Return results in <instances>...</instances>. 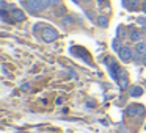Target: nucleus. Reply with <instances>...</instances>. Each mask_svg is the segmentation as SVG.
<instances>
[{
    "label": "nucleus",
    "mask_w": 146,
    "mask_h": 133,
    "mask_svg": "<svg viewBox=\"0 0 146 133\" xmlns=\"http://www.w3.org/2000/svg\"><path fill=\"white\" fill-rule=\"evenodd\" d=\"M143 13L146 14V2H145V3H143Z\"/></svg>",
    "instance_id": "obj_22"
},
{
    "label": "nucleus",
    "mask_w": 146,
    "mask_h": 133,
    "mask_svg": "<svg viewBox=\"0 0 146 133\" xmlns=\"http://www.w3.org/2000/svg\"><path fill=\"white\" fill-rule=\"evenodd\" d=\"M98 2H99V3H104V2H105V0H98Z\"/></svg>",
    "instance_id": "obj_25"
},
{
    "label": "nucleus",
    "mask_w": 146,
    "mask_h": 133,
    "mask_svg": "<svg viewBox=\"0 0 146 133\" xmlns=\"http://www.w3.org/2000/svg\"><path fill=\"white\" fill-rule=\"evenodd\" d=\"M126 114L127 116H143L145 114V108L141 107V105H130V107H127L126 110Z\"/></svg>",
    "instance_id": "obj_3"
},
{
    "label": "nucleus",
    "mask_w": 146,
    "mask_h": 133,
    "mask_svg": "<svg viewBox=\"0 0 146 133\" xmlns=\"http://www.w3.org/2000/svg\"><path fill=\"white\" fill-rule=\"evenodd\" d=\"M74 22H76V20H74L72 16H63V19H61V24H63V25H66V27H71Z\"/></svg>",
    "instance_id": "obj_12"
},
{
    "label": "nucleus",
    "mask_w": 146,
    "mask_h": 133,
    "mask_svg": "<svg viewBox=\"0 0 146 133\" xmlns=\"http://www.w3.org/2000/svg\"><path fill=\"white\" fill-rule=\"evenodd\" d=\"M118 83H119V88H121V89H124V88L127 86V83H129V80H127V74L124 72L123 69H121L119 77H118Z\"/></svg>",
    "instance_id": "obj_8"
},
{
    "label": "nucleus",
    "mask_w": 146,
    "mask_h": 133,
    "mask_svg": "<svg viewBox=\"0 0 146 133\" xmlns=\"http://www.w3.org/2000/svg\"><path fill=\"white\" fill-rule=\"evenodd\" d=\"M57 38H58V32L55 28L46 27V28L42 30V39H44L46 42H54V41H57Z\"/></svg>",
    "instance_id": "obj_2"
},
{
    "label": "nucleus",
    "mask_w": 146,
    "mask_h": 133,
    "mask_svg": "<svg viewBox=\"0 0 146 133\" xmlns=\"http://www.w3.org/2000/svg\"><path fill=\"white\" fill-rule=\"evenodd\" d=\"M111 47H113V50L115 52H119L121 50V49H123V47H121V42H119V39H113V42H111Z\"/></svg>",
    "instance_id": "obj_15"
},
{
    "label": "nucleus",
    "mask_w": 146,
    "mask_h": 133,
    "mask_svg": "<svg viewBox=\"0 0 146 133\" xmlns=\"http://www.w3.org/2000/svg\"><path fill=\"white\" fill-rule=\"evenodd\" d=\"M98 24L102 27V28H105V27L108 25V19H107L105 16H99V19H98Z\"/></svg>",
    "instance_id": "obj_14"
},
{
    "label": "nucleus",
    "mask_w": 146,
    "mask_h": 133,
    "mask_svg": "<svg viewBox=\"0 0 146 133\" xmlns=\"http://www.w3.org/2000/svg\"><path fill=\"white\" fill-rule=\"evenodd\" d=\"M10 16H11V20H14V22H24L25 20V13L19 8H14L13 11H10Z\"/></svg>",
    "instance_id": "obj_4"
},
{
    "label": "nucleus",
    "mask_w": 146,
    "mask_h": 133,
    "mask_svg": "<svg viewBox=\"0 0 146 133\" xmlns=\"http://www.w3.org/2000/svg\"><path fill=\"white\" fill-rule=\"evenodd\" d=\"M72 2H74V3H79V2H80V0H72Z\"/></svg>",
    "instance_id": "obj_24"
},
{
    "label": "nucleus",
    "mask_w": 146,
    "mask_h": 133,
    "mask_svg": "<svg viewBox=\"0 0 146 133\" xmlns=\"http://www.w3.org/2000/svg\"><path fill=\"white\" fill-rule=\"evenodd\" d=\"M25 7L32 14H38V13H41V11H44L46 8H47V5H46L42 0H27Z\"/></svg>",
    "instance_id": "obj_1"
},
{
    "label": "nucleus",
    "mask_w": 146,
    "mask_h": 133,
    "mask_svg": "<svg viewBox=\"0 0 146 133\" xmlns=\"http://www.w3.org/2000/svg\"><path fill=\"white\" fill-rule=\"evenodd\" d=\"M118 55H119L121 61H124V63H127V61H130L133 58V53H132V50H130L129 47H123L119 52H118Z\"/></svg>",
    "instance_id": "obj_5"
},
{
    "label": "nucleus",
    "mask_w": 146,
    "mask_h": 133,
    "mask_svg": "<svg viewBox=\"0 0 146 133\" xmlns=\"http://www.w3.org/2000/svg\"><path fill=\"white\" fill-rule=\"evenodd\" d=\"M124 5H127L130 11H137L140 7V0H124Z\"/></svg>",
    "instance_id": "obj_9"
},
{
    "label": "nucleus",
    "mask_w": 146,
    "mask_h": 133,
    "mask_svg": "<svg viewBox=\"0 0 146 133\" xmlns=\"http://www.w3.org/2000/svg\"><path fill=\"white\" fill-rule=\"evenodd\" d=\"M138 24H140V25H145V27H146V19L140 17V19H138Z\"/></svg>",
    "instance_id": "obj_20"
},
{
    "label": "nucleus",
    "mask_w": 146,
    "mask_h": 133,
    "mask_svg": "<svg viewBox=\"0 0 146 133\" xmlns=\"http://www.w3.org/2000/svg\"><path fill=\"white\" fill-rule=\"evenodd\" d=\"M22 2H24V3H25V2H27V0H22Z\"/></svg>",
    "instance_id": "obj_26"
},
{
    "label": "nucleus",
    "mask_w": 146,
    "mask_h": 133,
    "mask_svg": "<svg viewBox=\"0 0 146 133\" xmlns=\"http://www.w3.org/2000/svg\"><path fill=\"white\" fill-rule=\"evenodd\" d=\"M135 50L138 52V53L145 55V53H146V42H137V45H135Z\"/></svg>",
    "instance_id": "obj_13"
},
{
    "label": "nucleus",
    "mask_w": 146,
    "mask_h": 133,
    "mask_svg": "<svg viewBox=\"0 0 146 133\" xmlns=\"http://www.w3.org/2000/svg\"><path fill=\"white\" fill-rule=\"evenodd\" d=\"M0 16H2V19H3V22H11V20H10V17H8V13H7V10H2V11H0Z\"/></svg>",
    "instance_id": "obj_17"
},
{
    "label": "nucleus",
    "mask_w": 146,
    "mask_h": 133,
    "mask_svg": "<svg viewBox=\"0 0 146 133\" xmlns=\"http://www.w3.org/2000/svg\"><path fill=\"white\" fill-rule=\"evenodd\" d=\"M143 94V89L140 88V86H132L129 91V95L130 97H140V95Z\"/></svg>",
    "instance_id": "obj_11"
},
{
    "label": "nucleus",
    "mask_w": 146,
    "mask_h": 133,
    "mask_svg": "<svg viewBox=\"0 0 146 133\" xmlns=\"http://www.w3.org/2000/svg\"><path fill=\"white\" fill-rule=\"evenodd\" d=\"M141 63H143V64H145V66H146V53L143 55V60H141Z\"/></svg>",
    "instance_id": "obj_21"
},
{
    "label": "nucleus",
    "mask_w": 146,
    "mask_h": 133,
    "mask_svg": "<svg viewBox=\"0 0 146 133\" xmlns=\"http://www.w3.org/2000/svg\"><path fill=\"white\" fill-rule=\"evenodd\" d=\"M42 2H44V3L47 5V7H49V3H50V0H42Z\"/></svg>",
    "instance_id": "obj_23"
},
{
    "label": "nucleus",
    "mask_w": 146,
    "mask_h": 133,
    "mask_svg": "<svg viewBox=\"0 0 146 133\" xmlns=\"http://www.w3.org/2000/svg\"><path fill=\"white\" fill-rule=\"evenodd\" d=\"M88 2H90V0H88Z\"/></svg>",
    "instance_id": "obj_27"
},
{
    "label": "nucleus",
    "mask_w": 146,
    "mask_h": 133,
    "mask_svg": "<svg viewBox=\"0 0 146 133\" xmlns=\"http://www.w3.org/2000/svg\"><path fill=\"white\" fill-rule=\"evenodd\" d=\"M55 14H57V16H64V14H66V8L63 7V5H60V7L57 8V11H55Z\"/></svg>",
    "instance_id": "obj_16"
},
{
    "label": "nucleus",
    "mask_w": 146,
    "mask_h": 133,
    "mask_svg": "<svg viewBox=\"0 0 146 133\" xmlns=\"http://www.w3.org/2000/svg\"><path fill=\"white\" fill-rule=\"evenodd\" d=\"M71 52H72L74 55H77V57H80L83 61H86V63H90V64H91V60H90V55H85L86 52L83 50V49H80V47H72V49H71Z\"/></svg>",
    "instance_id": "obj_7"
},
{
    "label": "nucleus",
    "mask_w": 146,
    "mask_h": 133,
    "mask_svg": "<svg viewBox=\"0 0 146 133\" xmlns=\"http://www.w3.org/2000/svg\"><path fill=\"white\" fill-rule=\"evenodd\" d=\"M133 60L137 61V63H138V61H141L143 60V57H141V53H138V52L135 50V53H133Z\"/></svg>",
    "instance_id": "obj_18"
},
{
    "label": "nucleus",
    "mask_w": 146,
    "mask_h": 133,
    "mask_svg": "<svg viewBox=\"0 0 146 133\" xmlns=\"http://www.w3.org/2000/svg\"><path fill=\"white\" fill-rule=\"evenodd\" d=\"M141 39H143V35L141 33L138 32V30H132V32H130V41L132 42H141Z\"/></svg>",
    "instance_id": "obj_10"
},
{
    "label": "nucleus",
    "mask_w": 146,
    "mask_h": 133,
    "mask_svg": "<svg viewBox=\"0 0 146 133\" xmlns=\"http://www.w3.org/2000/svg\"><path fill=\"white\" fill-rule=\"evenodd\" d=\"M60 2H61V0H50V3H49V7H50V8L58 7V5H60Z\"/></svg>",
    "instance_id": "obj_19"
},
{
    "label": "nucleus",
    "mask_w": 146,
    "mask_h": 133,
    "mask_svg": "<svg viewBox=\"0 0 146 133\" xmlns=\"http://www.w3.org/2000/svg\"><path fill=\"white\" fill-rule=\"evenodd\" d=\"M108 70H110V75L113 80H116L118 82V77H119V72H121V67L118 66V63H115V61H110V66H108Z\"/></svg>",
    "instance_id": "obj_6"
}]
</instances>
